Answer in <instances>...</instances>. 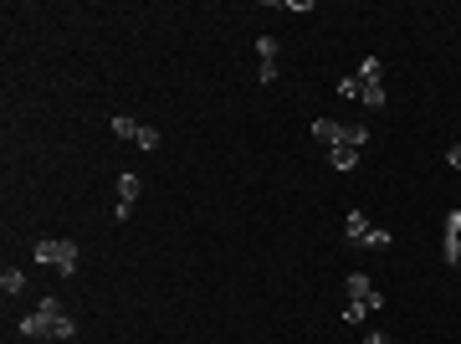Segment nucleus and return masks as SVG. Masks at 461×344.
<instances>
[{
  "mask_svg": "<svg viewBox=\"0 0 461 344\" xmlns=\"http://www.w3.org/2000/svg\"><path fill=\"white\" fill-rule=\"evenodd\" d=\"M369 288H375V283H369L364 272H348V277H343V293H348V298H359V304L369 298Z\"/></svg>",
  "mask_w": 461,
  "mask_h": 344,
  "instance_id": "9",
  "label": "nucleus"
},
{
  "mask_svg": "<svg viewBox=\"0 0 461 344\" xmlns=\"http://www.w3.org/2000/svg\"><path fill=\"white\" fill-rule=\"evenodd\" d=\"M364 344H394V339H389L385 329H375V334H364Z\"/></svg>",
  "mask_w": 461,
  "mask_h": 344,
  "instance_id": "21",
  "label": "nucleus"
},
{
  "mask_svg": "<svg viewBox=\"0 0 461 344\" xmlns=\"http://www.w3.org/2000/svg\"><path fill=\"white\" fill-rule=\"evenodd\" d=\"M328 165H334V170H354L359 165V149L354 144H334V149H328Z\"/></svg>",
  "mask_w": 461,
  "mask_h": 344,
  "instance_id": "6",
  "label": "nucleus"
},
{
  "mask_svg": "<svg viewBox=\"0 0 461 344\" xmlns=\"http://www.w3.org/2000/svg\"><path fill=\"white\" fill-rule=\"evenodd\" d=\"M139 149H159V128H154V123L139 128Z\"/></svg>",
  "mask_w": 461,
  "mask_h": 344,
  "instance_id": "19",
  "label": "nucleus"
},
{
  "mask_svg": "<svg viewBox=\"0 0 461 344\" xmlns=\"http://www.w3.org/2000/svg\"><path fill=\"white\" fill-rule=\"evenodd\" d=\"M359 77H364V82H380V77H385V62H380V57H364Z\"/></svg>",
  "mask_w": 461,
  "mask_h": 344,
  "instance_id": "15",
  "label": "nucleus"
},
{
  "mask_svg": "<svg viewBox=\"0 0 461 344\" xmlns=\"http://www.w3.org/2000/svg\"><path fill=\"white\" fill-rule=\"evenodd\" d=\"M441 252H446L451 267H461V211H451V216H446V242H441Z\"/></svg>",
  "mask_w": 461,
  "mask_h": 344,
  "instance_id": "3",
  "label": "nucleus"
},
{
  "mask_svg": "<svg viewBox=\"0 0 461 344\" xmlns=\"http://www.w3.org/2000/svg\"><path fill=\"white\" fill-rule=\"evenodd\" d=\"M364 304H359V298H348V304H343V324H364Z\"/></svg>",
  "mask_w": 461,
  "mask_h": 344,
  "instance_id": "16",
  "label": "nucleus"
},
{
  "mask_svg": "<svg viewBox=\"0 0 461 344\" xmlns=\"http://www.w3.org/2000/svg\"><path fill=\"white\" fill-rule=\"evenodd\" d=\"M343 231H348V242H354V247L364 242V236H369V216H364L359 206H354V211H348V216H343Z\"/></svg>",
  "mask_w": 461,
  "mask_h": 344,
  "instance_id": "5",
  "label": "nucleus"
},
{
  "mask_svg": "<svg viewBox=\"0 0 461 344\" xmlns=\"http://www.w3.org/2000/svg\"><path fill=\"white\" fill-rule=\"evenodd\" d=\"M343 144L364 149V144H369V128H364V123H343Z\"/></svg>",
  "mask_w": 461,
  "mask_h": 344,
  "instance_id": "14",
  "label": "nucleus"
},
{
  "mask_svg": "<svg viewBox=\"0 0 461 344\" xmlns=\"http://www.w3.org/2000/svg\"><path fill=\"white\" fill-rule=\"evenodd\" d=\"M139 196H144V180H139V175H118V201L134 206Z\"/></svg>",
  "mask_w": 461,
  "mask_h": 344,
  "instance_id": "7",
  "label": "nucleus"
},
{
  "mask_svg": "<svg viewBox=\"0 0 461 344\" xmlns=\"http://www.w3.org/2000/svg\"><path fill=\"white\" fill-rule=\"evenodd\" d=\"M446 165H451V170H461V144H451V149H446Z\"/></svg>",
  "mask_w": 461,
  "mask_h": 344,
  "instance_id": "20",
  "label": "nucleus"
},
{
  "mask_svg": "<svg viewBox=\"0 0 461 344\" xmlns=\"http://www.w3.org/2000/svg\"><path fill=\"white\" fill-rule=\"evenodd\" d=\"M313 139H318V144H328V149L343 144V123H338V118H313Z\"/></svg>",
  "mask_w": 461,
  "mask_h": 344,
  "instance_id": "4",
  "label": "nucleus"
},
{
  "mask_svg": "<svg viewBox=\"0 0 461 344\" xmlns=\"http://www.w3.org/2000/svg\"><path fill=\"white\" fill-rule=\"evenodd\" d=\"M389 242H394V236H389L385 226H369V236H364V242H359V247H375V252H385Z\"/></svg>",
  "mask_w": 461,
  "mask_h": 344,
  "instance_id": "12",
  "label": "nucleus"
},
{
  "mask_svg": "<svg viewBox=\"0 0 461 344\" xmlns=\"http://www.w3.org/2000/svg\"><path fill=\"white\" fill-rule=\"evenodd\" d=\"M0 288H6V298L26 293V272H21V267H6V272H0Z\"/></svg>",
  "mask_w": 461,
  "mask_h": 344,
  "instance_id": "8",
  "label": "nucleus"
},
{
  "mask_svg": "<svg viewBox=\"0 0 461 344\" xmlns=\"http://www.w3.org/2000/svg\"><path fill=\"white\" fill-rule=\"evenodd\" d=\"M57 314H62V298H41V304H36V314H26V318H21V334H26V339H52Z\"/></svg>",
  "mask_w": 461,
  "mask_h": 344,
  "instance_id": "2",
  "label": "nucleus"
},
{
  "mask_svg": "<svg viewBox=\"0 0 461 344\" xmlns=\"http://www.w3.org/2000/svg\"><path fill=\"white\" fill-rule=\"evenodd\" d=\"M36 262H47L67 277V272H77V242L72 236H47V242H36Z\"/></svg>",
  "mask_w": 461,
  "mask_h": 344,
  "instance_id": "1",
  "label": "nucleus"
},
{
  "mask_svg": "<svg viewBox=\"0 0 461 344\" xmlns=\"http://www.w3.org/2000/svg\"><path fill=\"white\" fill-rule=\"evenodd\" d=\"M256 57L272 62V57H277V36H256Z\"/></svg>",
  "mask_w": 461,
  "mask_h": 344,
  "instance_id": "17",
  "label": "nucleus"
},
{
  "mask_svg": "<svg viewBox=\"0 0 461 344\" xmlns=\"http://www.w3.org/2000/svg\"><path fill=\"white\" fill-rule=\"evenodd\" d=\"M139 128H144V123H134V118H123V113L113 118V134H118V139H134V144H139Z\"/></svg>",
  "mask_w": 461,
  "mask_h": 344,
  "instance_id": "13",
  "label": "nucleus"
},
{
  "mask_svg": "<svg viewBox=\"0 0 461 344\" xmlns=\"http://www.w3.org/2000/svg\"><path fill=\"white\" fill-rule=\"evenodd\" d=\"M338 93H343V98H359V93H364V82H359V72H354V77H338Z\"/></svg>",
  "mask_w": 461,
  "mask_h": 344,
  "instance_id": "18",
  "label": "nucleus"
},
{
  "mask_svg": "<svg viewBox=\"0 0 461 344\" xmlns=\"http://www.w3.org/2000/svg\"><path fill=\"white\" fill-rule=\"evenodd\" d=\"M72 334H77V318L62 309V314H57V324H52V339H72Z\"/></svg>",
  "mask_w": 461,
  "mask_h": 344,
  "instance_id": "11",
  "label": "nucleus"
},
{
  "mask_svg": "<svg viewBox=\"0 0 461 344\" xmlns=\"http://www.w3.org/2000/svg\"><path fill=\"white\" fill-rule=\"evenodd\" d=\"M359 82H364V77H359ZM359 103H364V109H385V88H380V82H364Z\"/></svg>",
  "mask_w": 461,
  "mask_h": 344,
  "instance_id": "10",
  "label": "nucleus"
}]
</instances>
